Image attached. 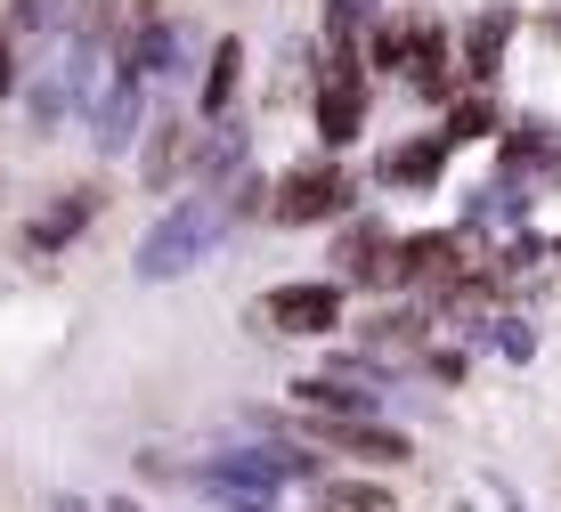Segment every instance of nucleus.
<instances>
[{
    "mask_svg": "<svg viewBox=\"0 0 561 512\" xmlns=\"http://www.w3.org/2000/svg\"><path fill=\"white\" fill-rule=\"evenodd\" d=\"M99 204H106L99 187H73V195H57V204L42 212V220L25 228V252H33V261H49L57 244H73V236H82L90 220H99Z\"/></svg>",
    "mask_w": 561,
    "mask_h": 512,
    "instance_id": "nucleus-11",
    "label": "nucleus"
},
{
    "mask_svg": "<svg viewBox=\"0 0 561 512\" xmlns=\"http://www.w3.org/2000/svg\"><path fill=\"white\" fill-rule=\"evenodd\" d=\"M309 440L334 447V456H351V464H375V471L415 456L408 431H391V423H375V416H309Z\"/></svg>",
    "mask_w": 561,
    "mask_h": 512,
    "instance_id": "nucleus-4",
    "label": "nucleus"
},
{
    "mask_svg": "<svg viewBox=\"0 0 561 512\" xmlns=\"http://www.w3.org/2000/svg\"><path fill=\"white\" fill-rule=\"evenodd\" d=\"M90 130H99V155H130V139L147 130V73L114 57V82L106 98L90 106Z\"/></svg>",
    "mask_w": 561,
    "mask_h": 512,
    "instance_id": "nucleus-7",
    "label": "nucleus"
},
{
    "mask_svg": "<svg viewBox=\"0 0 561 512\" xmlns=\"http://www.w3.org/2000/svg\"><path fill=\"white\" fill-rule=\"evenodd\" d=\"M408 57H415V25H391V16L366 25V66L375 73H408Z\"/></svg>",
    "mask_w": 561,
    "mask_h": 512,
    "instance_id": "nucleus-17",
    "label": "nucleus"
},
{
    "mask_svg": "<svg viewBox=\"0 0 561 512\" xmlns=\"http://www.w3.org/2000/svg\"><path fill=\"white\" fill-rule=\"evenodd\" d=\"M309 504L318 512H399L391 480H351V471H325V480L309 488Z\"/></svg>",
    "mask_w": 561,
    "mask_h": 512,
    "instance_id": "nucleus-14",
    "label": "nucleus"
},
{
    "mask_svg": "<svg viewBox=\"0 0 561 512\" xmlns=\"http://www.w3.org/2000/svg\"><path fill=\"white\" fill-rule=\"evenodd\" d=\"M496 504H505V512H520V497H513V488H496Z\"/></svg>",
    "mask_w": 561,
    "mask_h": 512,
    "instance_id": "nucleus-25",
    "label": "nucleus"
},
{
    "mask_svg": "<svg viewBox=\"0 0 561 512\" xmlns=\"http://www.w3.org/2000/svg\"><path fill=\"white\" fill-rule=\"evenodd\" d=\"M496 350H505V359H529V350H537V333L520 326V318H496Z\"/></svg>",
    "mask_w": 561,
    "mask_h": 512,
    "instance_id": "nucleus-20",
    "label": "nucleus"
},
{
    "mask_svg": "<svg viewBox=\"0 0 561 512\" xmlns=\"http://www.w3.org/2000/svg\"><path fill=\"white\" fill-rule=\"evenodd\" d=\"M408 82L423 98H456V49L439 25H415V57H408Z\"/></svg>",
    "mask_w": 561,
    "mask_h": 512,
    "instance_id": "nucleus-15",
    "label": "nucleus"
},
{
    "mask_svg": "<svg viewBox=\"0 0 561 512\" xmlns=\"http://www.w3.org/2000/svg\"><path fill=\"white\" fill-rule=\"evenodd\" d=\"M489 130H496V98L489 90L448 98V123H439V139H448V147H472V139H489Z\"/></svg>",
    "mask_w": 561,
    "mask_h": 512,
    "instance_id": "nucleus-16",
    "label": "nucleus"
},
{
    "mask_svg": "<svg viewBox=\"0 0 561 512\" xmlns=\"http://www.w3.org/2000/svg\"><path fill=\"white\" fill-rule=\"evenodd\" d=\"M553 147V123H537V114H520V123H505V163H537V155Z\"/></svg>",
    "mask_w": 561,
    "mask_h": 512,
    "instance_id": "nucleus-19",
    "label": "nucleus"
},
{
    "mask_svg": "<svg viewBox=\"0 0 561 512\" xmlns=\"http://www.w3.org/2000/svg\"><path fill=\"white\" fill-rule=\"evenodd\" d=\"M415 342H423L415 309H375V318H366V350H415Z\"/></svg>",
    "mask_w": 561,
    "mask_h": 512,
    "instance_id": "nucleus-18",
    "label": "nucleus"
},
{
    "mask_svg": "<svg viewBox=\"0 0 561 512\" xmlns=\"http://www.w3.org/2000/svg\"><path fill=\"white\" fill-rule=\"evenodd\" d=\"M106 512H147V504H130V497H123V504H106Z\"/></svg>",
    "mask_w": 561,
    "mask_h": 512,
    "instance_id": "nucleus-26",
    "label": "nucleus"
},
{
    "mask_svg": "<svg viewBox=\"0 0 561 512\" xmlns=\"http://www.w3.org/2000/svg\"><path fill=\"white\" fill-rule=\"evenodd\" d=\"M366 114H375V82H318V147L325 155H342V147H358V130H366Z\"/></svg>",
    "mask_w": 561,
    "mask_h": 512,
    "instance_id": "nucleus-8",
    "label": "nucleus"
},
{
    "mask_svg": "<svg viewBox=\"0 0 561 512\" xmlns=\"http://www.w3.org/2000/svg\"><path fill=\"white\" fill-rule=\"evenodd\" d=\"M253 163V147H244V130L237 123H196V155H187V187H228L237 171Z\"/></svg>",
    "mask_w": 561,
    "mask_h": 512,
    "instance_id": "nucleus-9",
    "label": "nucleus"
},
{
    "mask_svg": "<svg viewBox=\"0 0 561 512\" xmlns=\"http://www.w3.org/2000/svg\"><path fill=\"white\" fill-rule=\"evenodd\" d=\"M187 155H196V114H163L139 130V187L147 195H180L187 187Z\"/></svg>",
    "mask_w": 561,
    "mask_h": 512,
    "instance_id": "nucleus-5",
    "label": "nucleus"
},
{
    "mask_svg": "<svg viewBox=\"0 0 561 512\" xmlns=\"http://www.w3.org/2000/svg\"><path fill=\"white\" fill-rule=\"evenodd\" d=\"M537 180H546V187H561V139H553L546 155H537Z\"/></svg>",
    "mask_w": 561,
    "mask_h": 512,
    "instance_id": "nucleus-23",
    "label": "nucleus"
},
{
    "mask_svg": "<svg viewBox=\"0 0 561 512\" xmlns=\"http://www.w3.org/2000/svg\"><path fill=\"white\" fill-rule=\"evenodd\" d=\"M16 90H25V66H16V42L0 33V98H16Z\"/></svg>",
    "mask_w": 561,
    "mask_h": 512,
    "instance_id": "nucleus-21",
    "label": "nucleus"
},
{
    "mask_svg": "<svg viewBox=\"0 0 561 512\" xmlns=\"http://www.w3.org/2000/svg\"><path fill=\"white\" fill-rule=\"evenodd\" d=\"M268 220L277 228H325V220H351V171L334 155H309L301 171H285L268 187Z\"/></svg>",
    "mask_w": 561,
    "mask_h": 512,
    "instance_id": "nucleus-2",
    "label": "nucleus"
},
{
    "mask_svg": "<svg viewBox=\"0 0 561 512\" xmlns=\"http://www.w3.org/2000/svg\"><path fill=\"white\" fill-rule=\"evenodd\" d=\"M237 90H244V42H237V33H220L211 57H204V82H196V123H228Z\"/></svg>",
    "mask_w": 561,
    "mask_h": 512,
    "instance_id": "nucleus-10",
    "label": "nucleus"
},
{
    "mask_svg": "<svg viewBox=\"0 0 561 512\" xmlns=\"http://www.w3.org/2000/svg\"><path fill=\"white\" fill-rule=\"evenodd\" d=\"M423 366H432L439 383H463V366H472V359H463V350H432V359H423Z\"/></svg>",
    "mask_w": 561,
    "mask_h": 512,
    "instance_id": "nucleus-22",
    "label": "nucleus"
},
{
    "mask_svg": "<svg viewBox=\"0 0 561 512\" xmlns=\"http://www.w3.org/2000/svg\"><path fill=\"white\" fill-rule=\"evenodd\" d=\"M448 139H439V130H432V139H408V147H391V155H382V163H375V180L382 187H439V171H448Z\"/></svg>",
    "mask_w": 561,
    "mask_h": 512,
    "instance_id": "nucleus-13",
    "label": "nucleus"
},
{
    "mask_svg": "<svg viewBox=\"0 0 561 512\" xmlns=\"http://www.w3.org/2000/svg\"><path fill=\"white\" fill-rule=\"evenodd\" d=\"M513 25H520L513 9H480L472 25H463V82H472V90H489V82H496V66H505Z\"/></svg>",
    "mask_w": 561,
    "mask_h": 512,
    "instance_id": "nucleus-12",
    "label": "nucleus"
},
{
    "mask_svg": "<svg viewBox=\"0 0 561 512\" xmlns=\"http://www.w3.org/2000/svg\"><path fill=\"white\" fill-rule=\"evenodd\" d=\"M49 512H106V504H90V497H57Z\"/></svg>",
    "mask_w": 561,
    "mask_h": 512,
    "instance_id": "nucleus-24",
    "label": "nucleus"
},
{
    "mask_svg": "<svg viewBox=\"0 0 561 512\" xmlns=\"http://www.w3.org/2000/svg\"><path fill=\"white\" fill-rule=\"evenodd\" d=\"M237 236V212H228V195L220 187H187L180 204L163 212L147 236H139V252H130V277L139 285H171V277H187V269H204L211 252Z\"/></svg>",
    "mask_w": 561,
    "mask_h": 512,
    "instance_id": "nucleus-1",
    "label": "nucleus"
},
{
    "mask_svg": "<svg viewBox=\"0 0 561 512\" xmlns=\"http://www.w3.org/2000/svg\"><path fill=\"white\" fill-rule=\"evenodd\" d=\"M114 57H123V66H139L147 82H163V73H187V57H196V42H187V25L180 16H130V33L123 42H114Z\"/></svg>",
    "mask_w": 561,
    "mask_h": 512,
    "instance_id": "nucleus-6",
    "label": "nucleus"
},
{
    "mask_svg": "<svg viewBox=\"0 0 561 512\" xmlns=\"http://www.w3.org/2000/svg\"><path fill=\"white\" fill-rule=\"evenodd\" d=\"M253 318L268 333H294V342H325V333L342 326V285L334 277H285V285L261 293Z\"/></svg>",
    "mask_w": 561,
    "mask_h": 512,
    "instance_id": "nucleus-3",
    "label": "nucleus"
}]
</instances>
